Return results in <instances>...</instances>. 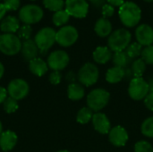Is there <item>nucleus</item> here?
<instances>
[{"instance_id": "5", "label": "nucleus", "mask_w": 153, "mask_h": 152, "mask_svg": "<svg viewBox=\"0 0 153 152\" xmlns=\"http://www.w3.org/2000/svg\"><path fill=\"white\" fill-rule=\"evenodd\" d=\"M22 42L19 37L12 33L0 34V52L6 56L17 55L22 49Z\"/></svg>"}, {"instance_id": "15", "label": "nucleus", "mask_w": 153, "mask_h": 152, "mask_svg": "<svg viewBox=\"0 0 153 152\" xmlns=\"http://www.w3.org/2000/svg\"><path fill=\"white\" fill-rule=\"evenodd\" d=\"M91 122L94 130L100 134H108L109 131L111 130L110 121L104 113L101 112L94 113Z\"/></svg>"}, {"instance_id": "3", "label": "nucleus", "mask_w": 153, "mask_h": 152, "mask_svg": "<svg viewBox=\"0 0 153 152\" xmlns=\"http://www.w3.org/2000/svg\"><path fill=\"white\" fill-rule=\"evenodd\" d=\"M110 94L108 90L98 88L92 90L87 96V106L93 112H100L108 103Z\"/></svg>"}, {"instance_id": "4", "label": "nucleus", "mask_w": 153, "mask_h": 152, "mask_svg": "<svg viewBox=\"0 0 153 152\" xmlns=\"http://www.w3.org/2000/svg\"><path fill=\"white\" fill-rule=\"evenodd\" d=\"M56 31L51 27H44L35 35L34 41L39 47L40 54H46L47 51L56 42Z\"/></svg>"}, {"instance_id": "19", "label": "nucleus", "mask_w": 153, "mask_h": 152, "mask_svg": "<svg viewBox=\"0 0 153 152\" xmlns=\"http://www.w3.org/2000/svg\"><path fill=\"white\" fill-rule=\"evenodd\" d=\"M29 70L30 73L38 77H41L48 70V65L46 61L40 57H37L29 62Z\"/></svg>"}, {"instance_id": "9", "label": "nucleus", "mask_w": 153, "mask_h": 152, "mask_svg": "<svg viewBox=\"0 0 153 152\" xmlns=\"http://www.w3.org/2000/svg\"><path fill=\"white\" fill-rule=\"evenodd\" d=\"M79 34L76 28L71 25L63 26L58 31H56V42L61 47H68L73 46L78 39Z\"/></svg>"}, {"instance_id": "29", "label": "nucleus", "mask_w": 153, "mask_h": 152, "mask_svg": "<svg viewBox=\"0 0 153 152\" xmlns=\"http://www.w3.org/2000/svg\"><path fill=\"white\" fill-rule=\"evenodd\" d=\"M141 131L144 136L148 138H153V116L146 118L143 122Z\"/></svg>"}, {"instance_id": "18", "label": "nucleus", "mask_w": 153, "mask_h": 152, "mask_svg": "<svg viewBox=\"0 0 153 152\" xmlns=\"http://www.w3.org/2000/svg\"><path fill=\"white\" fill-rule=\"evenodd\" d=\"M20 28V20L15 16L8 15L4 17L0 23V30L4 33H12L14 34L18 31Z\"/></svg>"}, {"instance_id": "27", "label": "nucleus", "mask_w": 153, "mask_h": 152, "mask_svg": "<svg viewBox=\"0 0 153 152\" xmlns=\"http://www.w3.org/2000/svg\"><path fill=\"white\" fill-rule=\"evenodd\" d=\"M70 15L65 10H60L54 13L52 21L56 26H63L69 21Z\"/></svg>"}, {"instance_id": "48", "label": "nucleus", "mask_w": 153, "mask_h": 152, "mask_svg": "<svg viewBox=\"0 0 153 152\" xmlns=\"http://www.w3.org/2000/svg\"><path fill=\"white\" fill-rule=\"evenodd\" d=\"M91 1H92V0H91Z\"/></svg>"}, {"instance_id": "21", "label": "nucleus", "mask_w": 153, "mask_h": 152, "mask_svg": "<svg viewBox=\"0 0 153 152\" xmlns=\"http://www.w3.org/2000/svg\"><path fill=\"white\" fill-rule=\"evenodd\" d=\"M94 30L97 35L101 38L108 37L112 33V24L108 19L101 17L96 22Z\"/></svg>"}, {"instance_id": "36", "label": "nucleus", "mask_w": 153, "mask_h": 152, "mask_svg": "<svg viewBox=\"0 0 153 152\" xmlns=\"http://www.w3.org/2000/svg\"><path fill=\"white\" fill-rule=\"evenodd\" d=\"M48 80L51 84L57 85L61 82L62 75H61L60 72H58V71H52V73H50V74L48 76Z\"/></svg>"}, {"instance_id": "38", "label": "nucleus", "mask_w": 153, "mask_h": 152, "mask_svg": "<svg viewBox=\"0 0 153 152\" xmlns=\"http://www.w3.org/2000/svg\"><path fill=\"white\" fill-rule=\"evenodd\" d=\"M143 103L149 110L153 111V92L148 93V95L143 99Z\"/></svg>"}, {"instance_id": "35", "label": "nucleus", "mask_w": 153, "mask_h": 152, "mask_svg": "<svg viewBox=\"0 0 153 152\" xmlns=\"http://www.w3.org/2000/svg\"><path fill=\"white\" fill-rule=\"evenodd\" d=\"M7 11H16L20 7V0H4L3 3Z\"/></svg>"}, {"instance_id": "32", "label": "nucleus", "mask_w": 153, "mask_h": 152, "mask_svg": "<svg viewBox=\"0 0 153 152\" xmlns=\"http://www.w3.org/2000/svg\"><path fill=\"white\" fill-rule=\"evenodd\" d=\"M32 32V29L30 25L28 24H23L22 26H20L18 31H17V36L19 37V39L22 40H27L30 39V35Z\"/></svg>"}, {"instance_id": "43", "label": "nucleus", "mask_w": 153, "mask_h": 152, "mask_svg": "<svg viewBox=\"0 0 153 152\" xmlns=\"http://www.w3.org/2000/svg\"><path fill=\"white\" fill-rule=\"evenodd\" d=\"M148 84H149V89H150V92H153V77L150 78L148 81Z\"/></svg>"}, {"instance_id": "37", "label": "nucleus", "mask_w": 153, "mask_h": 152, "mask_svg": "<svg viewBox=\"0 0 153 152\" xmlns=\"http://www.w3.org/2000/svg\"><path fill=\"white\" fill-rule=\"evenodd\" d=\"M115 13V8L109 4H105L102 5V15L104 18L111 17Z\"/></svg>"}, {"instance_id": "23", "label": "nucleus", "mask_w": 153, "mask_h": 152, "mask_svg": "<svg viewBox=\"0 0 153 152\" xmlns=\"http://www.w3.org/2000/svg\"><path fill=\"white\" fill-rule=\"evenodd\" d=\"M85 95V90L81 83L73 82L68 85L67 88V96L71 100H80Z\"/></svg>"}, {"instance_id": "10", "label": "nucleus", "mask_w": 153, "mask_h": 152, "mask_svg": "<svg viewBox=\"0 0 153 152\" xmlns=\"http://www.w3.org/2000/svg\"><path fill=\"white\" fill-rule=\"evenodd\" d=\"M30 91L29 83L20 78H16L12 80L7 86V93L9 97L18 100L23 99L25 97L28 96Z\"/></svg>"}, {"instance_id": "47", "label": "nucleus", "mask_w": 153, "mask_h": 152, "mask_svg": "<svg viewBox=\"0 0 153 152\" xmlns=\"http://www.w3.org/2000/svg\"><path fill=\"white\" fill-rule=\"evenodd\" d=\"M145 2H148V3H152V2H153V0H144Z\"/></svg>"}, {"instance_id": "44", "label": "nucleus", "mask_w": 153, "mask_h": 152, "mask_svg": "<svg viewBox=\"0 0 153 152\" xmlns=\"http://www.w3.org/2000/svg\"><path fill=\"white\" fill-rule=\"evenodd\" d=\"M4 67L3 64L0 62V80H1L2 77L4 76Z\"/></svg>"}, {"instance_id": "1", "label": "nucleus", "mask_w": 153, "mask_h": 152, "mask_svg": "<svg viewBox=\"0 0 153 152\" xmlns=\"http://www.w3.org/2000/svg\"><path fill=\"white\" fill-rule=\"evenodd\" d=\"M118 15L125 26L132 28L136 26L141 21L142 11L135 3L127 1L119 7Z\"/></svg>"}, {"instance_id": "40", "label": "nucleus", "mask_w": 153, "mask_h": 152, "mask_svg": "<svg viewBox=\"0 0 153 152\" xmlns=\"http://www.w3.org/2000/svg\"><path fill=\"white\" fill-rule=\"evenodd\" d=\"M108 1V4H111L112 6H118L120 7L124 3H125V0H107Z\"/></svg>"}, {"instance_id": "17", "label": "nucleus", "mask_w": 153, "mask_h": 152, "mask_svg": "<svg viewBox=\"0 0 153 152\" xmlns=\"http://www.w3.org/2000/svg\"><path fill=\"white\" fill-rule=\"evenodd\" d=\"M22 57L26 61H31L34 58L38 57V55L39 53V47H37L35 41L33 39H27L22 42V49H21Z\"/></svg>"}, {"instance_id": "7", "label": "nucleus", "mask_w": 153, "mask_h": 152, "mask_svg": "<svg viewBox=\"0 0 153 152\" xmlns=\"http://www.w3.org/2000/svg\"><path fill=\"white\" fill-rule=\"evenodd\" d=\"M44 15L42 8L37 4H29L21 7L19 11V20L24 24H33L39 22Z\"/></svg>"}, {"instance_id": "33", "label": "nucleus", "mask_w": 153, "mask_h": 152, "mask_svg": "<svg viewBox=\"0 0 153 152\" xmlns=\"http://www.w3.org/2000/svg\"><path fill=\"white\" fill-rule=\"evenodd\" d=\"M142 59L146 65H153V46H148L143 48L141 54Z\"/></svg>"}, {"instance_id": "20", "label": "nucleus", "mask_w": 153, "mask_h": 152, "mask_svg": "<svg viewBox=\"0 0 153 152\" xmlns=\"http://www.w3.org/2000/svg\"><path fill=\"white\" fill-rule=\"evenodd\" d=\"M113 54L108 47H98L92 54L93 60L100 65L107 64L112 58Z\"/></svg>"}, {"instance_id": "12", "label": "nucleus", "mask_w": 153, "mask_h": 152, "mask_svg": "<svg viewBox=\"0 0 153 152\" xmlns=\"http://www.w3.org/2000/svg\"><path fill=\"white\" fill-rule=\"evenodd\" d=\"M65 6L69 15L75 18H84L89 12V4L86 0H66Z\"/></svg>"}, {"instance_id": "25", "label": "nucleus", "mask_w": 153, "mask_h": 152, "mask_svg": "<svg viewBox=\"0 0 153 152\" xmlns=\"http://www.w3.org/2000/svg\"><path fill=\"white\" fill-rule=\"evenodd\" d=\"M92 116L93 111L88 107H84L78 111L76 116V121L81 125H86L92 119Z\"/></svg>"}, {"instance_id": "39", "label": "nucleus", "mask_w": 153, "mask_h": 152, "mask_svg": "<svg viewBox=\"0 0 153 152\" xmlns=\"http://www.w3.org/2000/svg\"><path fill=\"white\" fill-rule=\"evenodd\" d=\"M7 90L2 86H0V104H3L4 101L7 99Z\"/></svg>"}, {"instance_id": "42", "label": "nucleus", "mask_w": 153, "mask_h": 152, "mask_svg": "<svg viewBox=\"0 0 153 152\" xmlns=\"http://www.w3.org/2000/svg\"><path fill=\"white\" fill-rule=\"evenodd\" d=\"M66 80L69 81V82H72L71 83L74 82V81H75V75L74 74L73 72H69V73H67V75H66Z\"/></svg>"}, {"instance_id": "26", "label": "nucleus", "mask_w": 153, "mask_h": 152, "mask_svg": "<svg viewBox=\"0 0 153 152\" xmlns=\"http://www.w3.org/2000/svg\"><path fill=\"white\" fill-rule=\"evenodd\" d=\"M145 70H146V64L142 58H137L133 62L131 72L134 77H143Z\"/></svg>"}, {"instance_id": "16", "label": "nucleus", "mask_w": 153, "mask_h": 152, "mask_svg": "<svg viewBox=\"0 0 153 152\" xmlns=\"http://www.w3.org/2000/svg\"><path fill=\"white\" fill-rule=\"evenodd\" d=\"M18 141L16 133L13 131L7 130L1 133L0 135V149L4 152L12 151Z\"/></svg>"}, {"instance_id": "30", "label": "nucleus", "mask_w": 153, "mask_h": 152, "mask_svg": "<svg viewBox=\"0 0 153 152\" xmlns=\"http://www.w3.org/2000/svg\"><path fill=\"white\" fill-rule=\"evenodd\" d=\"M65 2L64 0H43V4L44 6L53 12H57L60 10H63L65 6Z\"/></svg>"}, {"instance_id": "46", "label": "nucleus", "mask_w": 153, "mask_h": 152, "mask_svg": "<svg viewBox=\"0 0 153 152\" xmlns=\"http://www.w3.org/2000/svg\"><path fill=\"white\" fill-rule=\"evenodd\" d=\"M56 152H70L68 151H66V150H60V151H57Z\"/></svg>"}, {"instance_id": "28", "label": "nucleus", "mask_w": 153, "mask_h": 152, "mask_svg": "<svg viewBox=\"0 0 153 152\" xmlns=\"http://www.w3.org/2000/svg\"><path fill=\"white\" fill-rule=\"evenodd\" d=\"M142 51H143V46L140 45L138 42L130 43V45L126 49V53L127 54L130 59L137 58L139 56H141Z\"/></svg>"}, {"instance_id": "13", "label": "nucleus", "mask_w": 153, "mask_h": 152, "mask_svg": "<svg viewBox=\"0 0 153 152\" xmlns=\"http://www.w3.org/2000/svg\"><path fill=\"white\" fill-rule=\"evenodd\" d=\"M129 139L127 131L120 125L111 128L108 133L109 142L116 147H123L126 144Z\"/></svg>"}, {"instance_id": "31", "label": "nucleus", "mask_w": 153, "mask_h": 152, "mask_svg": "<svg viewBox=\"0 0 153 152\" xmlns=\"http://www.w3.org/2000/svg\"><path fill=\"white\" fill-rule=\"evenodd\" d=\"M19 108L18 101L11 97H7V99L3 103V108L4 111L7 114H13L15 111H17Z\"/></svg>"}, {"instance_id": "41", "label": "nucleus", "mask_w": 153, "mask_h": 152, "mask_svg": "<svg viewBox=\"0 0 153 152\" xmlns=\"http://www.w3.org/2000/svg\"><path fill=\"white\" fill-rule=\"evenodd\" d=\"M6 12H7V10H6L4 4L0 3V21H2L4 18V15H5Z\"/></svg>"}, {"instance_id": "22", "label": "nucleus", "mask_w": 153, "mask_h": 152, "mask_svg": "<svg viewBox=\"0 0 153 152\" xmlns=\"http://www.w3.org/2000/svg\"><path fill=\"white\" fill-rule=\"evenodd\" d=\"M126 72L124 68L113 66L109 68L106 73V80L108 83L115 84L120 82L126 76Z\"/></svg>"}, {"instance_id": "2", "label": "nucleus", "mask_w": 153, "mask_h": 152, "mask_svg": "<svg viewBox=\"0 0 153 152\" xmlns=\"http://www.w3.org/2000/svg\"><path fill=\"white\" fill-rule=\"evenodd\" d=\"M132 40V35L126 29H118L113 31L108 39V45L111 51L120 52L126 49Z\"/></svg>"}, {"instance_id": "45", "label": "nucleus", "mask_w": 153, "mask_h": 152, "mask_svg": "<svg viewBox=\"0 0 153 152\" xmlns=\"http://www.w3.org/2000/svg\"><path fill=\"white\" fill-rule=\"evenodd\" d=\"M2 133H3V125H2V123L0 121V135H1Z\"/></svg>"}, {"instance_id": "8", "label": "nucleus", "mask_w": 153, "mask_h": 152, "mask_svg": "<svg viewBox=\"0 0 153 152\" xmlns=\"http://www.w3.org/2000/svg\"><path fill=\"white\" fill-rule=\"evenodd\" d=\"M150 92L149 84L143 77H134L129 83L128 94L134 100H143Z\"/></svg>"}, {"instance_id": "24", "label": "nucleus", "mask_w": 153, "mask_h": 152, "mask_svg": "<svg viewBox=\"0 0 153 152\" xmlns=\"http://www.w3.org/2000/svg\"><path fill=\"white\" fill-rule=\"evenodd\" d=\"M112 60H113L115 66L121 67V68L125 69V67L128 65L130 58L127 56V54L126 53V51H120V52L114 53V55L112 56Z\"/></svg>"}, {"instance_id": "6", "label": "nucleus", "mask_w": 153, "mask_h": 152, "mask_svg": "<svg viewBox=\"0 0 153 152\" xmlns=\"http://www.w3.org/2000/svg\"><path fill=\"white\" fill-rule=\"evenodd\" d=\"M100 77V71L96 65L92 63L84 64L77 73V79L82 86L90 87L94 85Z\"/></svg>"}, {"instance_id": "11", "label": "nucleus", "mask_w": 153, "mask_h": 152, "mask_svg": "<svg viewBox=\"0 0 153 152\" xmlns=\"http://www.w3.org/2000/svg\"><path fill=\"white\" fill-rule=\"evenodd\" d=\"M70 58L68 54L64 50H55L49 54L47 59L48 68L52 71H62L69 64Z\"/></svg>"}, {"instance_id": "34", "label": "nucleus", "mask_w": 153, "mask_h": 152, "mask_svg": "<svg viewBox=\"0 0 153 152\" xmlns=\"http://www.w3.org/2000/svg\"><path fill=\"white\" fill-rule=\"evenodd\" d=\"M134 152H153V146L146 141H139L134 144Z\"/></svg>"}, {"instance_id": "14", "label": "nucleus", "mask_w": 153, "mask_h": 152, "mask_svg": "<svg viewBox=\"0 0 153 152\" xmlns=\"http://www.w3.org/2000/svg\"><path fill=\"white\" fill-rule=\"evenodd\" d=\"M135 37L137 42L143 47L153 44V28L149 24H141L136 28Z\"/></svg>"}]
</instances>
